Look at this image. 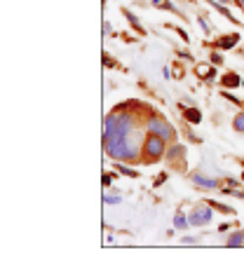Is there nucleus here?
I'll use <instances>...</instances> for the list:
<instances>
[{
  "label": "nucleus",
  "instance_id": "nucleus-1",
  "mask_svg": "<svg viewBox=\"0 0 244 274\" xmlns=\"http://www.w3.org/2000/svg\"><path fill=\"white\" fill-rule=\"evenodd\" d=\"M164 150H167V141L155 136V134H148L144 141V159L146 162H157L160 157H164Z\"/></svg>",
  "mask_w": 244,
  "mask_h": 274
},
{
  "label": "nucleus",
  "instance_id": "nucleus-2",
  "mask_svg": "<svg viewBox=\"0 0 244 274\" xmlns=\"http://www.w3.org/2000/svg\"><path fill=\"white\" fill-rule=\"evenodd\" d=\"M146 132L155 134V136H160V138H164V141H172L174 138V129L164 122L162 117H157V115H153L148 122H146Z\"/></svg>",
  "mask_w": 244,
  "mask_h": 274
},
{
  "label": "nucleus",
  "instance_id": "nucleus-3",
  "mask_svg": "<svg viewBox=\"0 0 244 274\" xmlns=\"http://www.w3.org/2000/svg\"><path fill=\"white\" fill-rule=\"evenodd\" d=\"M190 225H195V228H202V225H207L211 221V206H197L195 211L190 213Z\"/></svg>",
  "mask_w": 244,
  "mask_h": 274
},
{
  "label": "nucleus",
  "instance_id": "nucleus-4",
  "mask_svg": "<svg viewBox=\"0 0 244 274\" xmlns=\"http://www.w3.org/2000/svg\"><path fill=\"white\" fill-rule=\"evenodd\" d=\"M190 181H193V183H195L197 187H202V190H214V187H218V183L214 181V178L202 176L199 171H197V174H193V176H190Z\"/></svg>",
  "mask_w": 244,
  "mask_h": 274
},
{
  "label": "nucleus",
  "instance_id": "nucleus-5",
  "mask_svg": "<svg viewBox=\"0 0 244 274\" xmlns=\"http://www.w3.org/2000/svg\"><path fill=\"white\" fill-rule=\"evenodd\" d=\"M183 117H186L190 124H199V122H202V113H199L197 108H183Z\"/></svg>",
  "mask_w": 244,
  "mask_h": 274
},
{
  "label": "nucleus",
  "instance_id": "nucleus-6",
  "mask_svg": "<svg viewBox=\"0 0 244 274\" xmlns=\"http://www.w3.org/2000/svg\"><path fill=\"white\" fill-rule=\"evenodd\" d=\"M237 43H240V36L233 33V36H228V38H221V40L216 43V47L218 49H230V47H235Z\"/></svg>",
  "mask_w": 244,
  "mask_h": 274
},
{
  "label": "nucleus",
  "instance_id": "nucleus-7",
  "mask_svg": "<svg viewBox=\"0 0 244 274\" xmlns=\"http://www.w3.org/2000/svg\"><path fill=\"white\" fill-rule=\"evenodd\" d=\"M221 85H223V87H240V85H242V80L237 78L235 73H226V75L221 78Z\"/></svg>",
  "mask_w": 244,
  "mask_h": 274
},
{
  "label": "nucleus",
  "instance_id": "nucleus-8",
  "mask_svg": "<svg viewBox=\"0 0 244 274\" xmlns=\"http://www.w3.org/2000/svg\"><path fill=\"white\" fill-rule=\"evenodd\" d=\"M195 73H197L199 78H204V80H211L214 75H216V71H214L211 66H204V63H202V66H197V71H195Z\"/></svg>",
  "mask_w": 244,
  "mask_h": 274
},
{
  "label": "nucleus",
  "instance_id": "nucleus-9",
  "mask_svg": "<svg viewBox=\"0 0 244 274\" xmlns=\"http://www.w3.org/2000/svg\"><path fill=\"white\" fill-rule=\"evenodd\" d=\"M226 244H228V246H242V244H244V232H233V234L228 237Z\"/></svg>",
  "mask_w": 244,
  "mask_h": 274
},
{
  "label": "nucleus",
  "instance_id": "nucleus-10",
  "mask_svg": "<svg viewBox=\"0 0 244 274\" xmlns=\"http://www.w3.org/2000/svg\"><path fill=\"white\" fill-rule=\"evenodd\" d=\"M125 17H127V21H129V24H132V26H134L136 31H139V33H146V31H144V26H141V21H139V19H136L134 14L129 12V9H125Z\"/></svg>",
  "mask_w": 244,
  "mask_h": 274
},
{
  "label": "nucleus",
  "instance_id": "nucleus-11",
  "mask_svg": "<svg viewBox=\"0 0 244 274\" xmlns=\"http://www.w3.org/2000/svg\"><path fill=\"white\" fill-rule=\"evenodd\" d=\"M115 169H118L122 176H129V178H139V171L136 169H129V167H125V164H115Z\"/></svg>",
  "mask_w": 244,
  "mask_h": 274
},
{
  "label": "nucleus",
  "instance_id": "nucleus-12",
  "mask_svg": "<svg viewBox=\"0 0 244 274\" xmlns=\"http://www.w3.org/2000/svg\"><path fill=\"white\" fill-rule=\"evenodd\" d=\"M174 225H176L179 230H183V228H188V225H190V221L186 218V216H183V213H176V218H174Z\"/></svg>",
  "mask_w": 244,
  "mask_h": 274
},
{
  "label": "nucleus",
  "instance_id": "nucleus-13",
  "mask_svg": "<svg viewBox=\"0 0 244 274\" xmlns=\"http://www.w3.org/2000/svg\"><path fill=\"white\" fill-rule=\"evenodd\" d=\"M209 206H211V209H216V211H221V213H233V209H230V206H226V204L209 202Z\"/></svg>",
  "mask_w": 244,
  "mask_h": 274
},
{
  "label": "nucleus",
  "instance_id": "nucleus-14",
  "mask_svg": "<svg viewBox=\"0 0 244 274\" xmlns=\"http://www.w3.org/2000/svg\"><path fill=\"white\" fill-rule=\"evenodd\" d=\"M233 127H235L237 132H244V113L235 115V120H233Z\"/></svg>",
  "mask_w": 244,
  "mask_h": 274
},
{
  "label": "nucleus",
  "instance_id": "nucleus-15",
  "mask_svg": "<svg viewBox=\"0 0 244 274\" xmlns=\"http://www.w3.org/2000/svg\"><path fill=\"white\" fill-rule=\"evenodd\" d=\"M103 202L106 204H118V202H122V199H120V195H103Z\"/></svg>",
  "mask_w": 244,
  "mask_h": 274
},
{
  "label": "nucleus",
  "instance_id": "nucleus-16",
  "mask_svg": "<svg viewBox=\"0 0 244 274\" xmlns=\"http://www.w3.org/2000/svg\"><path fill=\"white\" fill-rule=\"evenodd\" d=\"M101 183H103L106 187H110L113 185V176H110V174H103V176H101Z\"/></svg>",
  "mask_w": 244,
  "mask_h": 274
},
{
  "label": "nucleus",
  "instance_id": "nucleus-17",
  "mask_svg": "<svg viewBox=\"0 0 244 274\" xmlns=\"http://www.w3.org/2000/svg\"><path fill=\"white\" fill-rule=\"evenodd\" d=\"M221 61H223V59H221V54H211V63H214V66H221Z\"/></svg>",
  "mask_w": 244,
  "mask_h": 274
},
{
  "label": "nucleus",
  "instance_id": "nucleus-18",
  "mask_svg": "<svg viewBox=\"0 0 244 274\" xmlns=\"http://www.w3.org/2000/svg\"><path fill=\"white\" fill-rule=\"evenodd\" d=\"M164 181H167V174H160V176L155 178V185L160 187V185H162V183H164Z\"/></svg>",
  "mask_w": 244,
  "mask_h": 274
},
{
  "label": "nucleus",
  "instance_id": "nucleus-19",
  "mask_svg": "<svg viewBox=\"0 0 244 274\" xmlns=\"http://www.w3.org/2000/svg\"><path fill=\"white\" fill-rule=\"evenodd\" d=\"M223 96H226L228 101H233L235 106H240V98H235V96H233V94H228V91H223Z\"/></svg>",
  "mask_w": 244,
  "mask_h": 274
},
{
  "label": "nucleus",
  "instance_id": "nucleus-20",
  "mask_svg": "<svg viewBox=\"0 0 244 274\" xmlns=\"http://www.w3.org/2000/svg\"><path fill=\"white\" fill-rule=\"evenodd\" d=\"M103 63H106V66H108V68H113V66H115V61H113V59H110V56H103Z\"/></svg>",
  "mask_w": 244,
  "mask_h": 274
},
{
  "label": "nucleus",
  "instance_id": "nucleus-21",
  "mask_svg": "<svg viewBox=\"0 0 244 274\" xmlns=\"http://www.w3.org/2000/svg\"><path fill=\"white\" fill-rule=\"evenodd\" d=\"M237 5H240V7L244 9V0H237Z\"/></svg>",
  "mask_w": 244,
  "mask_h": 274
},
{
  "label": "nucleus",
  "instance_id": "nucleus-22",
  "mask_svg": "<svg viewBox=\"0 0 244 274\" xmlns=\"http://www.w3.org/2000/svg\"><path fill=\"white\" fill-rule=\"evenodd\" d=\"M242 85H244V80H242Z\"/></svg>",
  "mask_w": 244,
  "mask_h": 274
},
{
  "label": "nucleus",
  "instance_id": "nucleus-23",
  "mask_svg": "<svg viewBox=\"0 0 244 274\" xmlns=\"http://www.w3.org/2000/svg\"><path fill=\"white\" fill-rule=\"evenodd\" d=\"M242 178H244V174H242Z\"/></svg>",
  "mask_w": 244,
  "mask_h": 274
},
{
  "label": "nucleus",
  "instance_id": "nucleus-24",
  "mask_svg": "<svg viewBox=\"0 0 244 274\" xmlns=\"http://www.w3.org/2000/svg\"><path fill=\"white\" fill-rule=\"evenodd\" d=\"M242 164H244V162H242Z\"/></svg>",
  "mask_w": 244,
  "mask_h": 274
}]
</instances>
